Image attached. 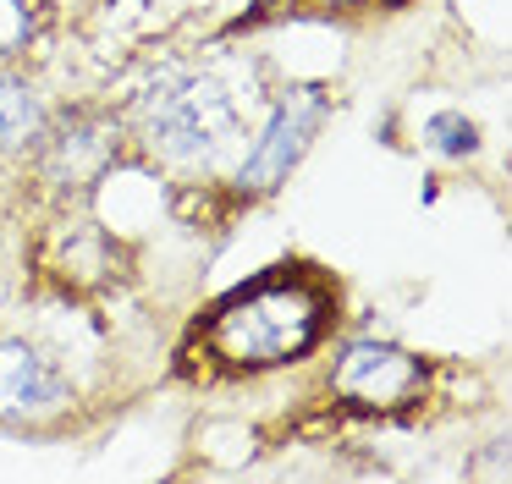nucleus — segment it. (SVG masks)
<instances>
[{
	"label": "nucleus",
	"instance_id": "1",
	"mask_svg": "<svg viewBox=\"0 0 512 484\" xmlns=\"http://www.w3.org/2000/svg\"><path fill=\"white\" fill-rule=\"evenodd\" d=\"M325 325H331V286L287 264V270L254 275L232 297H221L199 330V347L215 369L259 374L309 358L320 347Z\"/></svg>",
	"mask_w": 512,
	"mask_h": 484
},
{
	"label": "nucleus",
	"instance_id": "2",
	"mask_svg": "<svg viewBox=\"0 0 512 484\" xmlns=\"http://www.w3.org/2000/svg\"><path fill=\"white\" fill-rule=\"evenodd\" d=\"M133 132L166 165H210L237 138V99L221 77L171 66L133 99Z\"/></svg>",
	"mask_w": 512,
	"mask_h": 484
},
{
	"label": "nucleus",
	"instance_id": "3",
	"mask_svg": "<svg viewBox=\"0 0 512 484\" xmlns=\"http://www.w3.org/2000/svg\"><path fill=\"white\" fill-rule=\"evenodd\" d=\"M430 385V363L391 341H347L331 363V396L353 413H402Z\"/></svg>",
	"mask_w": 512,
	"mask_h": 484
},
{
	"label": "nucleus",
	"instance_id": "4",
	"mask_svg": "<svg viewBox=\"0 0 512 484\" xmlns=\"http://www.w3.org/2000/svg\"><path fill=\"white\" fill-rule=\"evenodd\" d=\"M320 121H325V94L320 88H292V94L265 116L254 149L243 154L237 187H243V193H276V187L287 182V171L303 160V149L314 143Z\"/></svg>",
	"mask_w": 512,
	"mask_h": 484
},
{
	"label": "nucleus",
	"instance_id": "5",
	"mask_svg": "<svg viewBox=\"0 0 512 484\" xmlns=\"http://www.w3.org/2000/svg\"><path fill=\"white\" fill-rule=\"evenodd\" d=\"M39 182L50 187L56 198L89 193L94 182L105 176V165L116 160V132L111 116H94V110H72L56 132H39Z\"/></svg>",
	"mask_w": 512,
	"mask_h": 484
},
{
	"label": "nucleus",
	"instance_id": "6",
	"mask_svg": "<svg viewBox=\"0 0 512 484\" xmlns=\"http://www.w3.org/2000/svg\"><path fill=\"white\" fill-rule=\"evenodd\" d=\"M72 407V380L45 347L0 341V424H50Z\"/></svg>",
	"mask_w": 512,
	"mask_h": 484
},
{
	"label": "nucleus",
	"instance_id": "7",
	"mask_svg": "<svg viewBox=\"0 0 512 484\" xmlns=\"http://www.w3.org/2000/svg\"><path fill=\"white\" fill-rule=\"evenodd\" d=\"M45 132V105L23 77L0 72V154L34 149V138Z\"/></svg>",
	"mask_w": 512,
	"mask_h": 484
},
{
	"label": "nucleus",
	"instance_id": "8",
	"mask_svg": "<svg viewBox=\"0 0 512 484\" xmlns=\"http://www.w3.org/2000/svg\"><path fill=\"white\" fill-rule=\"evenodd\" d=\"M34 28H39L34 0H0V61L23 55L34 44Z\"/></svg>",
	"mask_w": 512,
	"mask_h": 484
},
{
	"label": "nucleus",
	"instance_id": "9",
	"mask_svg": "<svg viewBox=\"0 0 512 484\" xmlns=\"http://www.w3.org/2000/svg\"><path fill=\"white\" fill-rule=\"evenodd\" d=\"M424 143H430L435 154H474L479 149V132H474V121L468 116H457V110H446V116H435L430 127H424Z\"/></svg>",
	"mask_w": 512,
	"mask_h": 484
},
{
	"label": "nucleus",
	"instance_id": "10",
	"mask_svg": "<svg viewBox=\"0 0 512 484\" xmlns=\"http://www.w3.org/2000/svg\"><path fill=\"white\" fill-rule=\"evenodd\" d=\"M303 6H314V11H336V6H358V0H303Z\"/></svg>",
	"mask_w": 512,
	"mask_h": 484
}]
</instances>
